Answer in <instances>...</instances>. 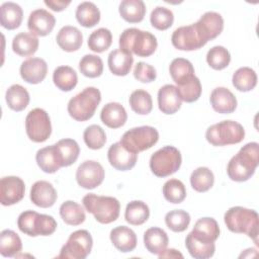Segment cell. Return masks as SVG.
Returning a JSON list of instances; mask_svg holds the SVG:
<instances>
[{
  "instance_id": "obj_1",
  "label": "cell",
  "mask_w": 259,
  "mask_h": 259,
  "mask_svg": "<svg viewBox=\"0 0 259 259\" xmlns=\"http://www.w3.org/2000/svg\"><path fill=\"white\" fill-rule=\"evenodd\" d=\"M259 164V145L251 142L243 146L229 161L227 173L231 180L243 182L250 179Z\"/></svg>"
},
{
  "instance_id": "obj_2",
  "label": "cell",
  "mask_w": 259,
  "mask_h": 259,
  "mask_svg": "<svg viewBox=\"0 0 259 259\" xmlns=\"http://www.w3.org/2000/svg\"><path fill=\"white\" fill-rule=\"evenodd\" d=\"M224 221L231 232L246 234L258 245L259 219L256 210L243 206H233L226 211Z\"/></svg>"
},
{
  "instance_id": "obj_3",
  "label": "cell",
  "mask_w": 259,
  "mask_h": 259,
  "mask_svg": "<svg viewBox=\"0 0 259 259\" xmlns=\"http://www.w3.org/2000/svg\"><path fill=\"white\" fill-rule=\"evenodd\" d=\"M119 49L138 57L152 56L158 46L157 38L149 31L136 27L124 29L119 36Z\"/></svg>"
},
{
  "instance_id": "obj_4",
  "label": "cell",
  "mask_w": 259,
  "mask_h": 259,
  "mask_svg": "<svg viewBox=\"0 0 259 259\" xmlns=\"http://www.w3.org/2000/svg\"><path fill=\"white\" fill-rule=\"evenodd\" d=\"M82 203L84 208L92 213L100 224H110L119 217L120 203L115 197L88 193L83 197Z\"/></svg>"
},
{
  "instance_id": "obj_5",
  "label": "cell",
  "mask_w": 259,
  "mask_h": 259,
  "mask_svg": "<svg viewBox=\"0 0 259 259\" xmlns=\"http://www.w3.org/2000/svg\"><path fill=\"white\" fill-rule=\"evenodd\" d=\"M101 101V93L95 87H86L80 93L72 97L67 106L69 115L77 121L90 119Z\"/></svg>"
},
{
  "instance_id": "obj_6",
  "label": "cell",
  "mask_w": 259,
  "mask_h": 259,
  "mask_svg": "<svg viewBox=\"0 0 259 259\" xmlns=\"http://www.w3.org/2000/svg\"><path fill=\"white\" fill-rule=\"evenodd\" d=\"M206 141L215 147L241 143L245 138L242 124L234 120H223L210 125L205 133Z\"/></svg>"
},
{
  "instance_id": "obj_7",
  "label": "cell",
  "mask_w": 259,
  "mask_h": 259,
  "mask_svg": "<svg viewBox=\"0 0 259 259\" xmlns=\"http://www.w3.org/2000/svg\"><path fill=\"white\" fill-rule=\"evenodd\" d=\"M18 229L30 236H50L57 229L56 220L49 214L38 213L34 210H25L17 219Z\"/></svg>"
},
{
  "instance_id": "obj_8",
  "label": "cell",
  "mask_w": 259,
  "mask_h": 259,
  "mask_svg": "<svg viewBox=\"0 0 259 259\" xmlns=\"http://www.w3.org/2000/svg\"><path fill=\"white\" fill-rule=\"evenodd\" d=\"M180 151L173 146H165L156 151L150 158L151 171L157 177H167L174 174L181 166Z\"/></svg>"
},
{
  "instance_id": "obj_9",
  "label": "cell",
  "mask_w": 259,
  "mask_h": 259,
  "mask_svg": "<svg viewBox=\"0 0 259 259\" xmlns=\"http://www.w3.org/2000/svg\"><path fill=\"white\" fill-rule=\"evenodd\" d=\"M159 140L158 131L151 125H142L125 132L121 139V145L130 152L139 154L152 148Z\"/></svg>"
},
{
  "instance_id": "obj_10",
  "label": "cell",
  "mask_w": 259,
  "mask_h": 259,
  "mask_svg": "<svg viewBox=\"0 0 259 259\" xmlns=\"http://www.w3.org/2000/svg\"><path fill=\"white\" fill-rule=\"evenodd\" d=\"M25 131L30 141L46 142L52 134V123L49 113L42 108L31 109L25 118Z\"/></svg>"
},
{
  "instance_id": "obj_11",
  "label": "cell",
  "mask_w": 259,
  "mask_h": 259,
  "mask_svg": "<svg viewBox=\"0 0 259 259\" xmlns=\"http://www.w3.org/2000/svg\"><path fill=\"white\" fill-rule=\"evenodd\" d=\"M92 246L93 240L88 231H75L69 236L67 242L62 247L58 258L84 259L90 254Z\"/></svg>"
},
{
  "instance_id": "obj_12",
  "label": "cell",
  "mask_w": 259,
  "mask_h": 259,
  "mask_svg": "<svg viewBox=\"0 0 259 259\" xmlns=\"http://www.w3.org/2000/svg\"><path fill=\"white\" fill-rule=\"evenodd\" d=\"M171 42L174 48L180 51H194L206 45L194 23L176 28L172 33Z\"/></svg>"
},
{
  "instance_id": "obj_13",
  "label": "cell",
  "mask_w": 259,
  "mask_h": 259,
  "mask_svg": "<svg viewBox=\"0 0 259 259\" xmlns=\"http://www.w3.org/2000/svg\"><path fill=\"white\" fill-rule=\"evenodd\" d=\"M105 172L102 165L93 160L84 161L76 171L77 183L85 189H94L104 180Z\"/></svg>"
},
{
  "instance_id": "obj_14",
  "label": "cell",
  "mask_w": 259,
  "mask_h": 259,
  "mask_svg": "<svg viewBox=\"0 0 259 259\" xmlns=\"http://www.w3.org/2000/svg\"><path fill=\"white\" fill-rule=\"evenodd\" d=\"M25 184L17 176H6L0 181V202L9 206L19 202L24 197Z\"/></svg>"
},
{
  "instance_id": "obj_15",
  "label": "cell",
  "mask_w": 259,
  "mask_h": 259,
  "mask_svg": "<svg viewBox=\"0 0 259 259\" xmlns=\"http://www.w3.org/2000/svg\"><path fill=\"white\" fill-rule=\"evenodd\" d=\"M194 25L200 36L207 42L221 34L224 29V19L220 13L208 11L202 14Z\"/></svg>"
},
{
  "instance_id": "obj_16",
  "label": "cell",
  "mask_w": 259,
  "mask_h": 259,
  "mask_svg": "<svg viewBox=\"0 0 259 259\" xmlns=\"http://www.w3.org/2000/svg\"><path fill=\"white\" fill-rule=\"evenodd\" d=\"M56 24L55 16L46 9L33 10L27 20V27L31 33L38 36H46L52 32Z\"/></svg>"
},
{
  "instance_id": "obj_17",
  "label": "cell",
  "mask_w": 259,
  "mask_h": 259,
  "mask_svg": "<svg viewBox=\"0 0 259 259\" xmlns=\"http://www.w3.org/2000/svg\"><path fill=\"white\" fill-rule=\"evenodd\" d=\"M110 165L119 171L131 170L137 163L138 154L127 151L120 142L112 144L107 151Z\"/></svg>"
},
{
  "instance_id": "obj_18",
  "label": "cell",
  "mask_w": 259,
  "mask_h": 259,
  "mask_svg": "<svg viewBox=\"0 0 259 259\" xmlns=\"http://www.w3.org/2000/svg\"><path fill=\"white\" fill-rule=\"evenodd\" d=\"M21 78L29 84H38L42 82L48 73L47 62L41 58H29L21 63Z\"/></svg>"
},
{
  "instance_id": "obj_19",
  "label": "cell",
  "mask_w": 259,
  "mask_h": 259,
  "mask_svg": "<svg viewBox=\"0 0 259 259\" xmlns=\"http://www.w3.org/2000/svg\"><path fill=\"white\" fill-rule=\"evenodd\" d=\"M58 194L52 183L39 180L32 184L30 189V200L38 207L47 208L55 204Z\"/></svg>"
},
{
  "instance_id": "obj_20",
  "label": "cell",
  "mask_w": 259,
  "mask_h": 259,
  "mask_svg": "<svg viewBox=\"0 0 259 259\" xmlns=\"http://www.w3.org/2000/svg\"><path fill=\"white\" fill-rule=\"evenodd\" d=\"M181 97L177 87L172 84L162 86L158 91V106L165 114H174L181 107Z\"/></svg>"
},
{
  "instance_id": "obj_21",
  "label": "cell",
  "mask_w": 259,
  "mask_h": 259,
  "mask_svg": "<svg viewBox=\"0 0 259 259\" xmlns=\"http://www.w3.org/2000/svg\"><path fill=\"white\" fill-rule=\"evenodd\" d=\"M210 104L214 111L222 114H229L236 110L237 99L226 87H217L210 93Z\"/></svg>"
},
{
  "instance_id": "obj_22",
  "label": "cell",
  "mask_w": 259,
  "mask_h": 259,
  "mask_svg": "<svg viewBox=\"0 0 259 259\" xmlns=\"http://www.w3.org/2000/svg\"><path fill=\"white\" fill-rule=\"evenodd\" d=\"M58 46L65 52L78 51L83 42V35L79 28L72 25L63 26L56 37Z\"/></svg>"
},
{
  "instance_id": "obj_23",
  "label": "cell",
  "mask_w": 259,
  "mask_h": 259,
  "mask_svg": "<svg viewBox=\"0 0 259 259\" xmlns=\"http://www.w3.org/2000/svg\"><path fill=\"white\" fill-rule=\"evenodd\" d=\"M110 241L113 246L122 253L131 252L137 247L136 233L125 226H118L111 230Z\"/></svg>"
},
{
  "instance_id": "obj_24",
  "label": "cell",
  "mask_w": 259,
  "mask_h": 259,
  "mask_svg": "<svg viewBox=\"0 0 259 259\" xmlns=\"http://www.w3.org/2000/svg\"><path fill=\"white\" fill-rule=\"evenodd\" d=\"M100 119L106 126L110 128H118L125 123L127 114L120 103L109 102L103 106L100 112Z\"/></svg>"
},
{
  "instance_id": "obj_25",
  "label": "cell",
  "mask_w": 259,
  "mask_h": 259,
  "mask_svg": "<svg viewBox=\"0 0 259 259\" xmlns=\"http://www.w3.org/2000/svg\"><path fill=\"white\" fill-rule=\"evenodd\" d=\"M35 160L40 170L46 173H55L62 167L56 145H51L39 149L36 152Z\"/></svg>"
},
{
  "instance_id": "obj_26",
  "label": "cell",
  "mask_w": 259,
  "mask_h": 259,
  "mask_svg": "<svg viewBox=\"0 0 259 259\" xmlns=\"http://www.w3.org/2000/svg\"><path fill=\"white\" fill-rule=\"evenodd\" d=\"M134 58L133 55L126 53L120 49L110 52L108 55V68L113 75L126 76L133 66Z\"/></svg>"
},
{
  "instance_id": "obj_27",
  "label": "cell",
  "mask_w": 259,
  "mask_h": 259,
  "mask_svg": "<svg viewBox=\"0 0 259 259\" xmlns=\"http://www.w3.org/2000/svg\"><path fill=\"white\" fill-rule=\"evenodd\" d=\"M23 19L22 8L14 2H5L0 7V23L8 29L13 30L20 26Z\"/></svg>"
},
{
  "instance_id": "obj_28",
  "label": "cell",
  "mask_w": 259,
  "mask_h": 259,
  "mask_svg": "<svg viewBox=\"0 0 259 259\" xmlns=\"http://www.w3.org/2000/svg\"><path fill=\"white\" fill-rule=\"evenodd\" d=\"M168 236L164 230L158 227L148 229L144 233V244L146 249L155 255L161 254L168 246Z\"/></svg>"
},
{
  "instance_id": "obj_29",
  "label": "cell",
  "mask_w": 259,
  "mask_h": 259,
  "mask_svg": "<svg viewBox=\"0 0 259 259\" xmlns=\"http://www.w3.org/2000/svg\"><path fill=\"white\" fill-rule=\"evenodd\" d=\"M38 38L31 32H19L12 40L13 52L20 57L32 56L38 49Z\"/></svg>"
},
{
  "instance_id": "obj_30",
  "label": "cell",
  "mask_w": 259,
  "mask_h": 259,
  "mask_svg": "<svg viewBox=\"0 0 259 259\" xmlns=\"http://www.w3.org/2000/svg\"><path fill=\"white\" fill-rule=\"evenodd\" d=\"M190 233L199 240L215 242L220 236V227L214 219L201 218L195 223L193 230Z\"/></svg>"
},
{
  "instance_id": "obj_31",
  "label": "cell",
  "mask_w": 259,
  "mask_h": 259,
  "mask_svg": "<svg viewBox=\"0 0 259 259\" xmlns=\"http://www.w3.org/2000/svg\"><path fill=\"white\" fill-rule=\"evenodd\" d=\"M185 246L189 254L195 259H207L213 256L215 251L214 242H205L197 239L189 233L185 239Z\"/></svg>"
},
{
  "instance_id": "obj_32",
  "label": "cell",
  "mask_w": 259,
  "mask_h": 259,
  "mask_svg": "<svg viewBox=\"0 0 259 259\" xmlns=\"http://www.w3.org/2000/svg\"><path fill=\"white\" fill-rule=\"evenodd\" d=\"M121 18L130 23L141 22L146 14V5L142 0H122L118 7Z\"/></svg>"
},
{
  "instance_id": "obj_33",
  "label": "cell",
  "mask_w": 259,
  "mask_h": 259,
  "mask_svg": "<svg viewBox=\"0 0 259 259\" xmlns=\"http://www.w3.org/2000/svg\"><path fill=\"white\" fill-rule=\"evenodd\" d=\"M5 99L10 109L14 111H22L27 107L30 97L28 91L23 86L13 84L6 90Z\"/></svg>"
},
{
  "instance_id": "obj_34",
  "label": "cell",
  "mask_w": 259,
  "mask_h": 259,
  "mask_svg": "<svg viewBox=\"0 0 259 259\" xmlns=\"http://www.w3.org/2000/svg\"><path fill=\"white\" fill-rule=\"evenodd\" d=\"M169 72L173 81L178 85L190 80L192 77L195 76L194 68L190 61L184 58H176L174 59L170 66Z\"/></svg>"
},
{
  "instance_id": "obj_35",
  "label": "cell",
  "mask_w": 259,
  "mask_h": 259,
  "mask_svg": "<svg viewBox=\"0 0 259 259\" xmlns=\"http://www.w3.org/2000/svg\"><path fill=\"white\" fill-rule=\"evenodd\" d=\"M53 81L57 88L68 92L76 87L78 76L73 68L69 66H59L53 73Z\"/></svg>"
},
{
  "instance_id": "obj_36",
  "label": "cell",
  "mask_w": 259,
  "mask_h": 259,
  "mask_svg": "<svg viewBox=\"0 0 259 259\" xmlns=\"http://www.w3.org/2000/svg\"><path fill=\"white\" fill-rule=\"evenodd\" d=\"M77 21L84 27L90 28L95 26L100 21V11L93 2L85 1L77 6L76 12Z\"/></svg>"
},
{
  "instance_id": "obj_37",
  "label": "cell",
  "mask_w": 259,
  "mask_h": 259,
  "mask_svg": "<svg viewBox=\"0 0 259 259\" xmlns=\"http://www.w3.org/2000/svg\"><path fill=\"white\" fill-rule=\"evenodd\" d=\"M22 250L20 237L12 230H3L0 234V253L4 257H16Z\"/></svg>"
},
{
  "instance_id": "obj_38",
  "label": "cell",
  "mask_w": 259,
  "mask_h": 259,
  "mask_svg": "<svg viewBox=\"0 0 259 259\" xmlns=\"http://www.w3.org/2000/svg\"><path fill=\"white\" fill-rule=\"evenodd\" d=\"M60 215L69 226H79L86 219L83 206L73 200H67L61 204Z\"/></svg>"
},
{
  "instance_id": "obj_39",
  "label": "cell",
  "mask_w": 259,
  "mask_h": 259,
  "mask_svg": "<svg viewBox=\"0 0 259 259\" xmlns=\"http://www.w3.org/2000/svg\"><path fill=\"white\" fill-rule=\"evenodd\" d=\"M59 153L62 167H68L74 164L80 154V147L73 139H62L55 144Z\"/></svg>"
},
{
  "instance_id": "obj_40",
  "label": "cell",
  "mask_w": 259,
  "mask_h": 259,
  "mask_svg": "<svg viewBox=\"0 0 259 259\" xmlns=\"http://www.w3.org/2000/svg\"><path fill=\"white\" fill-rule=\"evenodd\" d=\"M150 217L149 206L141 200H133L126 204L124 211L125 221L133 226H141Z\"/></svg>"
},
{
  "instance_id": "obj_41",
  "label": "cell",
  "mask_w": 259,
  "mask_h": 259,
  "mask_svg": "<svg viewBox=\"0 0 259 259\" xmlns=\"http://www.w3.org/2000/svg\"><path fill=\"white\" fill-rule=\"evenodd\" d=\"M232 83L233 86L241 92L251 91L257 85V74L249 67L239 68L233 74Z\"/></svg>"
},
{
  "instance_id": "obj_42",
  "label": "cell",
  "mask_w": 259,
  "mask_h": 259,
  "mask_svg": "<svg viewBox=\"0 0 259 259\" xmlns=\"http://www.w3.org/2000/svg\"><path fill=\"white\" fill-rule=\"evenodd\" d=\"M214 183V176L207 167H198L190 175V184L197 192L208 191Z\"/></svg>"
},
{
  "instance_id": "obj_43",
  "label": "cell",
  "mask_w": 259,
  "mask_h": 259,
  "mask_svg": "<svg viewBox=\"0 0 259 259\" xmlns=\"http://www.w3.org/2000/svg\"><path fill=\"white\" fill-rule=\"evenodd\" d=\"M131 108L138 114L146 115L152 111L153 100L149 92L143 89H138L132 92L128 99Z\"/></svg>"
},
{
  "instance_id": "obj_44",
  "label": "cell",
  "mask_w": 259,
  "mask_h": 259,
  "mask_svg": "<svg viewBox=\"0 0 259 259\" xmlns=\"http://www.w3.org/2000/svg\"><path fill=\"white\" fill-rule=\"evenodd\" d=\"M112 34L109 29L100 27L94 30L88 37V47L95 53H103L110 48Z\"/></svg>"
},
{
  "instance_id": "obj_45",
  "label": "cell",
  "mask_w": 259,
  "mask_h": 259,
  "mask_svg": "<svg viewBox=\"0 0 259 259\" xmlns=\"http://www.w3.org/2000/svg\"><path fill=\"white\" fill-rule=\"evenodd\" d=\"M80 72L88 78H97L103 72V62L96 55H85L79 62Z\"/></svg>"
},
{
  "instance_id": "obj_46",
  "label": "cell",
  "mask_w": 259,
  "mask_h": 259,
  "mask_svg": "<svg viewBox=\"0 0 259 259\" xmlns=\"http://www.w3.org/2000/svg\"><path fill=\"white\" fill-rule=\"evenodd\" d=\"M163 195L171 203H181L186 197L185 185L178 179H170L163 185Z\"/></svg>"
},
{
  "instance_id": "obj_47",
  "label": "cell",
  "mask_w": 259,
  "mask_h": 259,
  "mask_svg": "<svg viewBox=\"0 0 259 259\" xmlns=\"http://www.w3.org/2000/svg\"><path fill=\"white\" fill-rule=\"evenodd\" d=\"M206 62L212 69L223 70L231 62L230 52L223 46L212 47L206 54Z\"/></svg>"
},
{
  "instance_id": "obj_48",
  "label": "cell",
  "mask_w": 259,
  "mask_h": 259,
  "mask_svg": "<svg viewBox=\"0 0 259 259\" xmlns=\"http://www.w3.org/2000/svg\"><path fill=\"white\" fill-rule=\"evenodd\" d=\"M178 93L181 97L182 101H185L187 103L194 102L198 100V98L201 95V83L199 79L194 76L190 80L182 83L181 85L176 86Z\"/></svg>"
},
{
  "instance_id": "obj_49",
  "label": "cell",
  "mask_w": 259,
  "mask_h": 259,
  "mask_svg": "<svg viewBox=\"0 0 259 259\" xmlns=\"http://www.w3.org/2000/svg\"><path fill=\"white\" fill-rule=\"evenodd\" d=\"M166 226L175 233L184 232L190 223V215L183 209H174L165 215Z\"/></svg>"
},
{
  "instance_id": "obj_50",
  "label": "cell",
  "mask_w": 259,
  "mask_h": 259,
  "mask_svg": "<svg viewBox=\"0 0 259 259\" xmlns=\"http://www.w3.org/2000/svg\"><path fill=\"white\" fill-rule=\"evenodd\" d=\"M150 21L153 27L158 30H166L170 28L174 22L173 12L163 6H157L150 15Z\"/></svg>"
},
{
  "instance_id": "obj_51",
  "label": "cell",
  "mask_w": 259,
  "mask_h": 259,
  "mask_svg": "<svg viewBox=\"0 0 259 259\" xmlns=\"http://www.w3.org/2000/svg\"><path fill=\"white\" fill-rule=\"evenodd\" d=\"M83 139L89 149L99 150L106 143V134L98 124H91L83 133Z\"/></svg>"
},
{
  "instance_id": "obj_52",
  "label": "cell",
  "mask_w": 259,
  "mask_h": 259,
  "mask_svg": "<svg viewBox=\"0 0 259 259\" xmlns=\"http://www.w3.org/2000/svg\"><path fill=\"white\" fill-rule=\"evenodd\" d=\"M134 77L142 83L153 82L157 77L156 69L150 64H147L145 62H139L135 66Z\"/></svg>"
},
{
  "instance_id": "obj_53",
  "label": "cell",
  "mask_w": 259,
  "mask_h": 259,
  "mask_svg": "<svg viewBox=\"0 0 259 259\" xmlns=\"http://www.w3.org/2000/svg\"><path fill=\"white\" fill-rule=\"evenodd\" d=\"M71 1H56V0H46L45 4L51 8L53 11L56 12H60L65 10L69 5H70Z\"/></svg>"
},
{
  "instance_id": "obj_54",
  "label": "cell",
  "mask_w": 259,
  "mask_h": 259,
  "mask_svg": "<svg viewBox=\"0 0 259 259\" xmlns=\"http://www.w3.org/2000/svg\"><path fill=\"white\" fill-rule=\"evenodd\" d=\"M158 256L159 258H183V255L175 249H165Z\"/></svg>"
}]
</instances>
